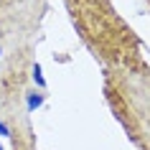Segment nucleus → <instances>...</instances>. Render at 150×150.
<instances>
[{
    "label": "nucleus",
    "mask_w": 150,
    "mask_h": 150,
    "mask_svg": "<svg viewBox=\"0 0 150 150\" xmlns=\"http://www.w3.org/2000/svg\"><path fill=\"white\" fill-rule=\"evenodd\" d=\"M25 104H28V110H36V107H41V104H43V94H36V92H33V94H28L25 97Z\"/></svg>",
    "instance_id": "f257e3e1"
},
{
    "label": "nucleus",
    "mask_w": 150,
    "mask_h": 150,
    "mask_svg": "<svg viewBox=\"0 0 150 150\" xmlns=\"http://www.w3.org/2000/svg\"><path fill=\"white\" fill-rule=\"evenodd\" d=\"M33 81L38 84L41 89L46 87V79H43V71H41V64H33Z\"/></svg>",
    "instance_id": "f03ea898"
},
{
    "label": "nucleus",
    "mask_w": 150,
    "mask_h": 150,
    "mask_svg": "<svg viewBox=\"0 0 150 150\" xmlns=\"http://www.w3.org/2000/svg\"><path fill=\"white\" fill-rule=\"evenodd\" d=\"M0 135H3V137H10V130H8V125H5L3 120H0Z\"/></svg>",
    "instance_id": "7ed1b4c3"
},
{
    "label": "nucleus",
    "mask_w": 150,
    "mask_h": 150,
    "mask_svg": "<svg viewBox=\"0 0 150 150\" xmlns=\"http://www.w3.org/2000/svg\"><path fill=\"white\" fill-rule=\"evenodd\" d=\"M0 150H5V148H3V145H0Z\"/></svg>",
    "instance_id": "20e7f679"
}]
</instances>
